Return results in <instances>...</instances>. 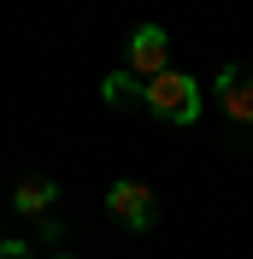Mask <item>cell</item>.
Instances as JSON below:
<instances>
[{"label": "cell", "mask_w": 253, "mask_h": 259, "mask_svg": "<svg viewBox=\"0 0 253 259\" xmlns=\"http://www.w3.org/2000/svg\"><path fill=\"white\" fill-rule=\"evenodd\" d=\"M0 259H30V247H24V242H12V236H6V242H0Z\"/></svg>", "instance_id": "obj_7"}, {"label": "cell", "mask_w": 253, "mask_h": 259, "mask_svg": "<svg viewBox=\"0 0 253 259\" xmlns=\"http://www.w3.org/2000/svg\"><path fill=\"white\" fill-rule=\"evenodd\" d=\"M142 106L153 118H165V124H177V130H189L194 118H200V82L194 77H183V71H159V77H147L142 82Z\"/></svg>", "instance_id": "obj_1"}, {"label": "cell", "mask_w": 253, "mask_h": 259, "mask_svg": "<svg viewBox=\"0 0 253 259\" xmlns=\"http://www.w3.org/2000/svg\"><path fill=\"white\" fill-rule=\"evenodd\" d=\"M106 212L118 218L124 230H153V218H159V200H153V189L147 183H112L106 189Z\"/></svg>", "instance_id": "obj_2"}, {"label": "cell", "mask_w": 253, "mask_h": 259, "mask_svg": "<svg viewBox=\"0 0 253 259\" xmlns=\"http://www.w3.org/2000/svg\"><path fill=\"white\" fill-rule=\"evenodd\" d=\"M53 194H59V183H53V177H24V183H18V194H12V206H18V212H48Z\"/></svg>", "instance_id": "obj_5"}, {"label": "cell", "mask_w": 253, "mask_h": 259, "mask_svg": "<svg viewBox=\"0 0 253 259\" xmlns=\"http://www.w3.org/2000/svg\"><path fill=\"white\" fill-rule=\"evenodd\" d=\"M100 100H106V106H142V77H136V71H112V77L100 82Z\"/></svg>", "instance_id": "obj_6"}, {"label": "cell", "mask_w": 253, "mask_h": 259, "mask_svg": "<svg viewBox=\"0 0 253 259\" xmlns=\"http://www.w3.org/2000/svg\"><path fill=\"white\" fill-rule=\"evenodd\" d=\"M165 48H171V35L159 30V24H136V30H130V71H136V77H159V71H165Z\"/></svg>", "instance_id": "obj_3"}, {"label": "cell", "mask_w": 253, "mask_h": 259, "mask_svg": "<svg viewBox=\"0 0 253 259\" xmlns=\"http://www.w3.org/2000/svg\"><path fill=\"white\" fill-rule=\"evenodd\" d=\"M218 106L236 124H253V71L247 65H224L218 71Z\"/></svg>", "instance_id": "obj_4"}]
</instances>
